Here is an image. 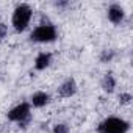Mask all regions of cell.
Masks as SVG:
<instances>
[{"label":"cell","mask_w":133,"mask_h":133,"mask_svg":"<svg viewBox=\"0 0 133 133\" xmlns=\"http://www.w3.org/2000/svg\"><path fill=\"white\" fill-rule=\"evenodd\" d=\"M31 16H33V10L30 8V5H27V3L17 5L13 11V19H11L14 30L16 31H24L28 27V24L31 21Z\"/></svg>","instance_id":"1"},{"label":"cell","mask_w":133,"mask_h":133,"mask_svg":"<svg viewBox=\"0 0 133 133\" xmlns=\"http://www.w3.org/2000/svg\"><path fill=\"white\" fill-rule=\"evenodd\" d=\"M128 130H130V124L116 116H111V117L102 121L97 127L99 133H127Z\"/></svg>","instance_id":"2"},{"label":"cell","mask_w":133,"mask_h":133,"mask_svg":"<svg viewBox=\"0 0 133 133\" xmlns=\"http://www.w3.org/2000/svg\"><path fill=\"white\" fill-rule=\"evenodd\" d=\"M8 119L11 121V122H17L19 124V127H27L28 124H30V121H31V113H30V105L28 103H19V105H16L14 108H11L10 111H8Z\"/></svg>","instance_id":"3"},{"label":"cell","mask_w":133,"mask_h":133,"mask_svg":"<svg viewBox=\"0 0 133 133\" xmlns=\"http://www.w3.org/2000/svg\"><path fill=\"white\" fill-rule=\"evenodd\" d=\"M56 36H58L56 28H55L52 24H41V25H38V27L31 31V35H30L31 41L41 42V44H44V42H53V41L56 39Z\"/></svg>","instance_id":"4"},{"label":"cell","mask_w":133,"mask_h":133,"mask_svg":"<svg viewBox=\"0 0 133 133\" xmlns=\"http://www.w3.org/2000/svg\"><path fill=\"white\" fill-rule=\"evenodd\" d=\"M107 14H108L110 22H113V24H116V25L121 24V22L124 21V17H125V11H124V8H122L121 5H117V3H113V5L108 8Z\"/></svg>","instance_id":"5"},{"label":"cell","mask_w":133,"mask_h":133,"mask_svg":"<svg viewBox=\"0 0 133 133\" xmlns=\"http://www.w3.org/2000/svg\"><path fill=\"white\" fill-rule=\"evenodd\" d=\"M77 92V83L74 78H68L66 82L61 83V86L58 88V94L61 97H71Z\"/></svg>","instance_id":"6"},{"label":"cell","mask_w":133,"mask_h":133,"mask_svg":"<svg viewBox=\"0 0 133 133\" xmlns=\"http://www.w3.org/2000/svg\"><path fill=\"white\" fill-rule=\"evenodd\" d=\"M50 63H52V53H49V52H41V53L36 56V59H35V68H36L38 71H44V69H47L49 66H50Z\"/></svg>","instance_id":"7"},{"label":"cell","mask_w":133,"mask_h":133,"mask_svg":"<svg viewBox=\"0 0 133 133\" xmlns=\"http://www.w3.org/2000/svg\"><path fill=\"white\" fill-rule=\"evenodd\" d=\"M49 102H50V96L47 92H44V91H38V92H35L31 96V105L36 107V108H42Z\"/></svg>","instance_id":"8"},{"label":"cell","mask_w":133,"mask_h":133,"mask_svg":"<svg viewBox=\"0 0 133 133\" xmlns=\"http://www.w3.org/2000/svg\"><path fill=\"white\" fill-rule=\"evenodd\" d=\"M102 88H103V91H107V92H113V91H114V88H116V78H114L113 74H107V75L103 77V80H102Z\"/></svg>","instance_id":"9"},{"label":"cell","mask_w":133,"mask_h":133,"mask_svg":"<svg viewBox=\"0 0 133 133\" xmlns=\"http://www.w3.org/2000/svg\"><path fill=\"white\" fill-rule=\"evenodd\" d=\"M114 50H103L102 52V55H100V61L102 63H110L113 58H114Z\"/></svg>","instance_id":"10"},{"label":"cell","mask_w":133,"mask_h":133,"mask_svg":"<svg viewBox=\"0 0 133 133\" xmlns=\"http://www.w3.org/2000/svg\"><path fill=\"white\" fill-rule=\"evenodd\" d=\"M53 133H69V127L66 124H56L53 127Z\"/></svg>","instance_id":"11"},{"label":"cell","mask_w":133,"mask_h":133,"mask_svg":"<svg viewBox=\"0 0 133 133\" xmlns=\"http://www.w3.org/2000/svg\"><path fill=\"white\" fill-rule=\"evenodd\" d=\"M130 100H131V94L130 92H122L119 96V102L121 103H130Z\"/></svg>","instance_id":"12"},{"label":"cell","mask_w":133,"mask_h":133,"mask_svg":"<svg viewBox=\"0 0 133 133\" xmlns=\"http://www.w3.org/2000/svg\"><path fill=\"white\" fill-rule=\"evenodd\" d=\"M6 33H8V28H6V25L0 24V41H2V39L6 36Z\"/></svg>","instance_id":"13"},{"label":"cell","mask_w":133,"mask_h":133,"mask_svg":"<svg viewBox=\"0 0 133 133\" xmlns=\"http://www.w3.org/2000/svg\"><path fill=\"white\" fill-rule=\"evenodd\" d=\"M0 24H2V22H0Z\"/></svg>","instance_id":"14"}]
</instances>
